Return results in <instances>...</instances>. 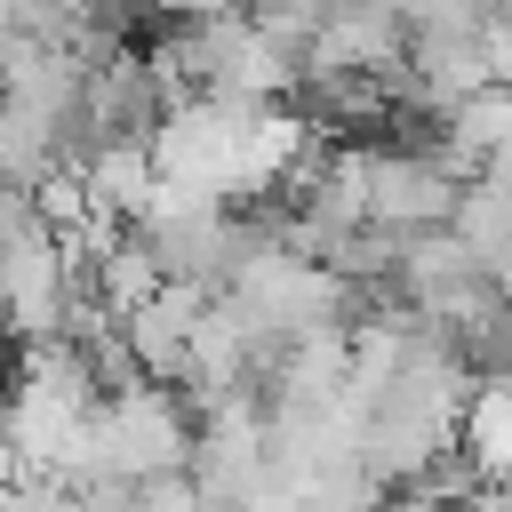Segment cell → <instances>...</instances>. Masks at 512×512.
<instances>
[{"instance_id":"1","label":"cell","mask_w":512,"mask_h":512,"mask_svg":"<svg viewBox=\"0 0 512 512\" xmlns=\"http://www.w3.org/2000/svg\"><path fill=\"white\" fill-rule=\"evenodd\" d=\"M448 232L464 240V256H472L480 272L504 280V168H480V176L456 184V200H448Z\"/></svg>"}]
</instances>
